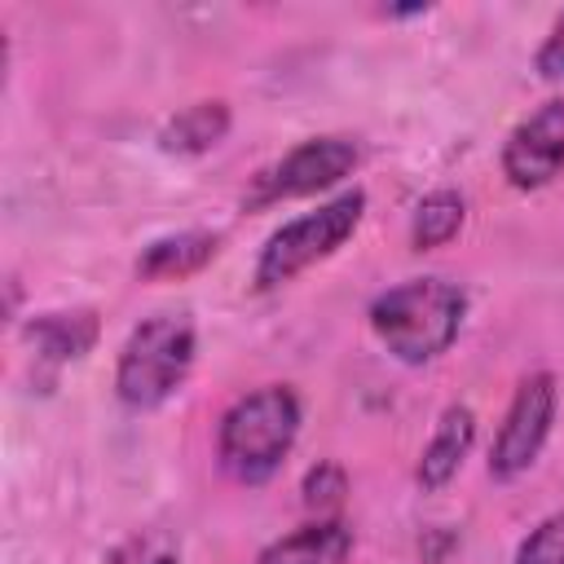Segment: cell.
Segmentation results:
<instances>
[{"mask_svg":"<svg viewBox=\"0 0 564 564\" xmlns=\"http://www.w3.org/2000/svg\"><path fill=\"white\" fill-rule=\"evenodd\" d=\"M463 317H467V291L436 273L405 278L383 295H375L370 304V326L379 344L405 366H423L441 357L458 339Z\"/></svg>","mask_w":564,"mask_h":564,"instance_id":"1","label":"cell"},{"mask_svg":"<svg viewBox=\"0 0 564 564\" xmlns=\"http://www.w3.org/2000/svg\"><path fill=\"white\" fill-rule=\"evenodd\" d=\"M295 432H300V397L286 383H264L238 397L220 414L216 427L220 467L242 485H260L282 467V458L295 445Z\"/></svg>","mask_w":564,"mask_h":564,"instance_id":"2","label":"cell"},{"mask_svg":"<svg viewBox=\"0 0 564 564\" xmlns=\"http://www.w3.org/2000/svg\"><path fill=\"white\" fill-rule=\"evenodd\" d=\"M194 366V322L185 313H154L145 317L119 348L115 392L132 410L163 405Z\"/></svg>","mask_w":564,"mask_h":564,"instance_id":"3","label":"cell"},{"mask_svg":"<svg viewBox=\"0 0 564 564\" xmlns=\"http://www.w3.org/2000/svg\"><path fill=\"white\" fill-rule=\"evenodd\" d=\"M361 212H366V194L344 189L330 203H322L317 212H304V216L286 220L282 229H273L256 260V286L273 291L282 282H291L295 273H304L308 264L339 251L352 238V229L361 225Z\"/></svg>","mask_w":564,"mask_h":564,"instance_id":"4","label":"cell"},{"mask_svg":"<svg viewBox=\"0 0 564 564\" xmlns=\"http://www.w3.org/2000/svg\"><path fill=\"white\" fill-rule=\"evenodd\" d=\"M361 150L352 137H308L295 150H286L278 163H269L251 189H247V207H273L282 198H304L317 189H330L335 181H344L357 167Z\"/></svg>","mask_w":564,"mask_h":564,"instance_id":"5","label":"cell"},{"mask_svg":"<svg viewBox=\"0 0 564 564\" xmlns=\"http://www.w3.org/2000/svg\"><path fill=\"white\" fill-rule=\"evenodd\" d=\"M551 419H555V379L546 370H538V375L520 379V388L502 414V427L489 449V476H498V480L520 476L542 454Z\"/></svg>","mask_w":564,"mask_h":564,"instance_id":"6","label":"cell"},{"mask_svg":"<svg viewBox=\"0 0 564 564\" xmlns=\"http://www.w3.org/2000/svg\"><path fill=\"white\" fill-rule=\"evenodd\" d=\"M564 172V97L542 101L502 141V176L516 189H542Z\"/></svg>","mask_w":564,"mask_h":564,"instance_id":"7","label":"cell"},{"mask_svg":"<svg viewBox=\"0 0 564 564\" xmlns=\"http://www.w3.org/2000/svg\"><path fill=\"white\" fill-rule=\"evenodd\" d=\"M348 555H352V529L335 516H322L269 542L256 564H348Z\"/></svg>","mask_w":564,"mask_h":564,"instance_id":"8","label":"cell"},{"mask_svg":"<svg viewBox=\"0 0 564 564\" xmlns=\"http://www.w3.org/2000/svg\"><path fill=\"white\" fill-rule=\"evenodd\" d=\"M471 436H476V414H471L467 405H449V410L436 419V432H432V441H427L423 454H419V467H414L419 485H423V489H441V485L463 467V458H467V449H471Z\"/></svg>","mask_w":564,"mask_h":564,"instance_id":"9","label":"cell"},{"mask_svg":"<svg viewBox=\"0 0 564 564\" xmlns=\"http://www.w3.org/2000/svg\"><path fill=\"white\" fill-rule=\"evenodd\" d=\"M220 251V234L212 229H185V234H167V238H154L141 260H137V273L141 278H189L198 273L207 260H216Z\"/></svg>","mask_w":564,"mask_h":564,"instance_id":"10","label":"cell"},{"mask_svg":"<svg viewBox=\"0 0 564 564\" xmlns=\"http://www.w3.org/2000/svg\"><path fill=\"white\" fill-rule=\"evenodd\" d=\"M31 344L48 361H75L97 344V313L93 308H66V313H40L26 326Z\"/></svg>","mask_w":564,"mask_h":564,"instance_id":"11","label":"cell"},{"mask_svg":"<svg viewBox=\"0 0 564 564\" xmlns=\"http://www.w3.org/2000/svg\"><path fill=\"white\" fill-rule=\"evenodd\" d=\"M225 132H229V106L220 97H212V101H194V106L176 110L163 123L159 145L172 150V154H203V150L220 145Z\"/></svg>","mask_w":564,"mask_h":564,"instance_id":"12","label":"cell"},{"mask_svg":"<svg viewBox=\"0 0 564 564\" xmlns=\"http://www.w3.org/2000/svg\"><path fill=\"white\" fill-rule=\"evenodd\" d=\"M463 216H467L463 194H454V189H436V194H427V198L414 207V216H410V242H414L419 251L445 247V242L463 229Z\"/></svg>","mask_w":564,"mask_h":564,"instance_id":"13","label":"cell"},{"mask_svg":"<svg viewBox=\"0 0 564 564\" xmlns=\"http://www.w3.org/2000/svg\"><path fill=\"white\" fill-rule=\"evenodd\" d=\"M516 564H564V511L546 516V520L516 546Z\"/></svg>","mask_w":564,"mask_h":564,"instance_id":"14","label":"cell"},{"mask_svg":"<svg viewBox=\"0 0 564 564\" xmlns=\"http://www.w3.org/2000/svg\"><path fill=\"white\" fill-rule=\"evenodd\" d=\"M344 494H348V476H344V467H335V463H317V467L304 476V502H308L313 511H335Z\"/></svg>","mask_w":564,"mask_h":564,"instance_id":"15","label":"cell"},{"mask_svg":"<svg viewBox=\"0 0 564 564\" xmlns=\"http://www.w3.org/2000/svg\"><path fill=\"white\" fill-rule=\"evenodd\" d=\"M538 70L551 75V79L564 75V13L555 18V26L546 31V40H542V48H538Z\"/></svg>","mask_w":564,"mask_h":564,"instance_id":"16","label":"cell"},{"mask_svg":"<svg viewBox=\"0 0 564 564\" xmlns=\"http://www.w3.org/2000/svg\"><path fill=\"white\" fill-rule=\"evenodd\" d=\"M150 564H176V555H159V560H150Z\"/></svg>","mask_w":564,"mask_h":564,"instance_id":"17","label":"cell"}]
</instances>
